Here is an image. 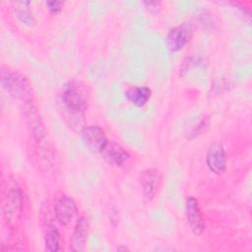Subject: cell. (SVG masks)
<instances>
[{"label":"cell","mask_w":252,"mask_h":252,"mask_svg":"<svg viewBox=\"0 0 252 252\" xmlns=\"http://www.w3.org/2000/svg\"><path fill=\"white\" fill-rule=\"evenodd\" d=\"M90 93L82 82L71 81L66 84L61 94L64 109L72 115H80L85 112L89 103Z\"/></svg>","instance_id":"3957f363"},{"label":"cell","mask_w":252,"mask_h":252,"mask_svg":"<svg viewBox=\"0 0 252 252\" xmlns=\"http://www.w3.org/2000/svg\"><path fill=\"white\" fill-rule=\"evenodd\" d=\"M15 13L17 18L25 25L32 26L35 23L33 14L30 9V2H18L15 8Z\"/></svg>","instance_id":"9a60e30c"},{"label":"cell","mask_w":252,"mask_h":252,"mask_svg":"<svg viewBox=\"0 0 252 252\" xmlns=\"http://www.w3.org/2000/svg\"><path fill=\"white\" fill-rule=\"evenodd\" d=\"M1 85L15 99L24 104H30L32 101L33 92L32 85L27 77L18 71L12 70L4 65L0 69Z\"/></svg>","instance_id":"6da1fadb"},{"label":"cell","mask_w":252,"mask_h":252,"mask_svg":"<svg viewBox=\"0 0 252 252\" xmlns=\"http://www.w3.org/2000/svg\"><path fill=\"white\" fill-rule=\"evenodd\" d=\"M23 205L22 189L16 180L10 179L4 191L2 203L3 216L10 227H16L19 224L23 214Z\"/></svg>","instance_id":"7a4b0ae2"},{"label":"cell","mask_w":252,"mask_h":252,"mask_svg":"<svg viewBox=\"0 0 252 252\" xmlns=\"http://www.w3.org/2000/svg\"><path fill=\"white\" fill-rule=\"evenodd\" d=\"M24 112H25L28 126L31 130V133L32 134L33 139L37 143H40L44 139L46 132L37 110L34 108V106L32 103H30V104H25Z\"/></svg>","instance_id":"7c38bea8"},{"label":"cell","mask_w":252,"mask_h":252,"mask_svg":"<svg viewBox=\"0 0 252 252\" xmlns=\"http://www.w3.org/2000/svg\"><path fill=\"white\" fill-rule=\"evenodd\" d=\"M210 124V116L209 115H201L198 119L193 123L190 129L187 132V137L189 139H193L196 136H199Z\"/></svg>","instance_id":"2e32d148"},{"label":"cell","mask_w":252,"mask_h":252,"mask_svg":"<svg viewBox=\"0 0 252 252\" xmlns=\"http://www.w3.org/2000/svg\"><path fill=\"white\" fill-rule=\"evenodd\" d=\"M53 209L56 220L61 225L69 224L77 213L76 203L63 192H58L55 195Z\"/></svg>","instance_id":"277c9868"},{"label":"cell","mask_w":252,"mask_h":252,"mask_svg":"<svg viewBox=\"0 0 252 252\" xmlns=\"http://www.w3.org/2000/svg\"><path fill=\"white\" fill-rule=\"evenodd\" d=\"M81 137L85 145L94 153L100 154L108 143V139L103 129L94 124L83 127Z\"/></svg>","instance_id":"5b68a950"},{"label":"cell","mask_w":252,"mask_h":252,"mask_svg":"<svg viewBox=\"0 0 252 252\" xmlns=\"http://www.w3.org/2000/svg\"><path fill=\"white\" fill-rule=\"evenodd\" d=\"M192 29L186 24L173 27L169 30L165 41L168 49L172 52L181 50L190 40Z\"/></svg>","instance_id":"ba28073f"},{"label":"cell","mask_w":252,"mask_h":252,"mask_svg":"<svg viewBox=\"0 0 252 252\" xmlns=\"http://www.w3.org/2000/svg\"><path fill=\"white\" fill-rule=\"evenodd\" d=\"M186 218L191 230L196 235L202 234L205 229V221L203 220L199 202L193 196L188 197L186 200Z\"/></svg>","instance_id":"30bf717a"},{"label":"cell","mask_w":252,"mask_h":252,"mask_svg":"<svg viewBox=\"0 0 252 252\" xmlns=\"http://www.w3.org/2000/svg\"><path fill=\"white\" fill-rule=\"evenodd\" d=\"M100 154L108 164L117 167L125 165L130 159L129 153L120 144L114 141H108Z\"/></svg>","instance_id":"9c48e42d"},{"label":"cell","mask_w":252,"mask_h":252,"mask_svg":"<svg viewBox=\"0 0 252 252\" xmlns=\"http://www.w3.org/2000/svg\"><path fill=\"white\" fill-rule=\"evenodd\" d=\"M152 91L146 86H132L125 92L126 98L136 106L145 105L151 98Z\"/></svg>","instance_id":"4fadbf2b"},{"label":"cell","mask_w":252,"mask_h":252,"mask_svg":"<svg viewBox=\"0 0 252 252\" xmlns=\"http://www.w3.org/2000/svg\"><path fill=\"white\" fill-rule=\"evenodd\" d=\"M45 249L48 251H59L60 248V234L54 224H48L44 233Z\"/></svg>","instance_id":"5bb4252c"},{"label":"cell","mask_w":252,"mask_h":252,"mask_svg":"<svg viewBox=\"0 0 252 252\" xmlns=\"http://www.w3.org/2000/svg\"><path fill=\"white\" fill-rule=\"evenodd\" d=\"M45 5L47 7V9L53 13V14H57L62 10V6H63V2L62 1H46Z\"/></svg>","instance_id":"e0dca14e"},{"label":"cell","mask_w":252,"mask_h":252,"mask_svg":"<svg viewBox=\"0 0 252 252\" xmlns=\"http://www.w3.org/2000/svg\"><path fill=\"white\" fill-rule=\"evenodd\" d=\"M162 173L159 169L155 167H150L143 170L140 174V183L144 196L148 200H153L158 191L161 184Z\"/></svg>","instance_id":"52a82bcc"},{"label":"cell","mask_w":252,"mask_h":252,"mask_svg":"<svg viewBox=\"0 0 252 252\" xmlns=\"http://www.w3.org/2000/svg\"><path fill=\"white\" fill-rule=\"evenodd\" d=\"M90 230V223L85 216H81L75 224L71 239L70 249L72 251H82L85 249Z\"/></svg>","instance_id":"8fae6325"},{"label":"cell","mask_w":252,"mask_h":252,"mask_svg":"<svg viewBox=\"0 0 252 252\" xmlns=\"http://www.w3.org/2000/svg\"><path fill=\"white\" fill-rule=\"evenodd\" d=\"M117 250H128V248L127 247H119V248H117Z\"/></svg>","instance_id":"ac0fdd59"},{"label":"cell","mask_w":252,"mask_h":252,"mask_svg":"<svg viewBox=\"0 0 252 252\" xmlns=\"http://www.w3.org/2000/svg\"><path fill=\"white\" fill-rule=\"evenodd\" d=\"M206 163L209 169L218 175L226 170L227 158L224 148L218 142L212 143L206 153Z\"/></svg>","instance_id":"8992f818"}]
</instances>
